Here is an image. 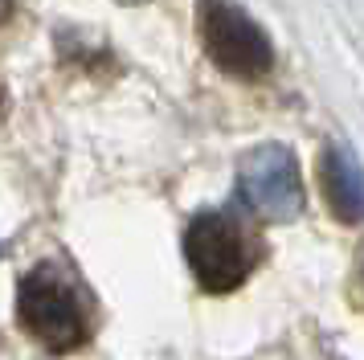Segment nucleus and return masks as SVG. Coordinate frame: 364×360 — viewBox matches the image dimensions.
Listing matches in <instances>:
<instances>
[{
	"instance_id": "0eeeda50",
	"label": "nucleus",
	"mask_w": 364,
	"mask_h": 360,
	"mask_svg": "<svg viewBox=\"0 0 364 360\" xmlns=\"http://www.w3.org/2000/svg\"><path fill=\"white\" fill-rule=\"evenodd\" d=\"M119 4H148V0H119Z\"/></svg>"
},
{
	"instance_id": "20e7f679",
	"label": "nucleus",
	"mask_w": 364,
	"mask_h": 360,
	"mask_svg": "<svg viewBox=\"0 0 364 360\" xmlns=\"http://www.w3.org/2000/svg\"><path fill=\"white\" fill-rule=\"evenodd\" d=\"M188 270L209 295H230L250 278V245L242 229L221 213H200L184 233Z\"/></svg>"
},
{
	"instance_id": "f257e3e1",
	"label": "nucleus",
	"mask_w": 364,
	"mask_h": 360,
	"mask_svg": "<svg viewBox=\"0 0 364 360\" xmlns=\"http://www.w3.org/2000/svg\"><path fill=\"white\" fill-rule=\"evenodd\" d=\"M197 29L209 62L230 78L254 82L266 78L274 65V46L262 33V25L250 13H242L230 0H200L197 4Z\"/></svg>"
},
{
	"instance_id": "423d86ee",
	"label": "nucleus",
	"mask_w": 364,
	"mask_h": 360,
	"mask_svg": "<svg viewBox=\"0 0 364 360\" xmlns=\"http://www.w3.org/2000/svg\"><path fill=\"white\" fill-rule=\"evenodd\" d=\"M13 9H17V0H0V21H9V16H13Z\"/></svg>"
},
{
	"instance_id": "7ed1b4c3",
	"label": "nucleus",
	"mask_w": 364,
	"mask_h": 360,
	"mask_svg": "<svg viewBox=\"0 0 364 360\" xmlns=\"http://www.w3.org/2000/svg\"><path fill=\"white\" fill-rule=\"evenodd\" d=\"M237 193L270 226H287L303 213V176L291 147L262 144L237 164Z\"/></svg>"
},
{
	"instance_id": "39448f33",
	"label": "nucleus",
	"mask_w": 364,
	"mask_h": 360,
	"mask_svg": "<svg viewBox=\"0 0 364 360\" xmlns=\"http://www.w3.org/2000/svg\"><path fill=\"white\" fill-rule=\"evenodd\" d=\"M319 189L336 221L360 226L364 221V168L348 147H328L319 160Z\"/></svg>"
},
{
	"instance_id": "f03ea898",
	"label": "nucleus",
	"mask_w": 364,
	"mask_h": 360,
	"mask_svg": "<svg viewBox=\"0 0 364 360\" xmlns=\"http://www.w3.org/2000/svg\"><path fill=\"white\" fill-rule=\"evenodd\" d=\"M17 315L25 332L50 352H70V348H82L90 340V324H86L82 303H78L74 287L53 266H41L21 282Z\"/></svg>"
}]
</instances>
